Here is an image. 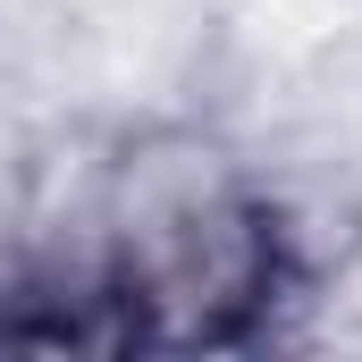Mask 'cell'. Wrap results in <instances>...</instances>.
Here are the masks:
<instances>
[{
    "mask_svg": "<svg viewBox=\"0 0 362 362\" xmlns=\"http://www.w3.org/2000/svg\"><path fill=\"white\" fill-rule=\"evenodd\" d=\"M59 245L101 286L118 354H253L303 303L278 194L211 135L127 144Z\"/></svg>",
    "mask_w": 362,
    "mask_h": 362,
    "instance_id": "1",
    "label": "cell"
}]
</instances>
